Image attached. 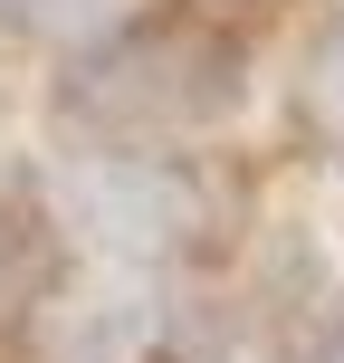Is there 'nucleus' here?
I'll return each instance as SVG.
<instances>
[{"instance_id":"2","label":"nucleus","mask_w":344,"mask_h":363,"mask_svg":"<svg viewBox=\"0 0 344 363\" xmlns=\"http://www.w3.org/2000/svg\"><path fill=\"white\" fill-rule=\"evenodd\" d=\"M29 239H38V220H29V211H19V201H10V191H0V296H10V287H19V277H29V268H38V249H29Z\"/></svg>"},{"instance_id":"1","label":"nucleus","mask_w":344,"mask_h":363,"mask_svg":"<svg viewBox=\"0 0 344 363\" xmlns=\"http://www.w3.org/2000/svg\"><path fill=\"white\" fill-rule=\"evenodd\" d=\"M220 77H230V57L201 29H125L87 57V106H106V115H201V106L230 96Z\"/></svg>"},{"instance_id":"3","label":"nucleus","mask_w":344,"mask_h":363,"mask_svg":"<svg viewBox=\"0 0 344 363\" xmlns=\"http://www.w3.org/2000/svg\"><path fill=\"white\" fill-rule=\"evenodd\" d=\"M316 106L344 125V19H335V38H326V48H316Z\"/></svg>"},{"instance_id":"4","label":"nucleus","mask_w":344,"mask_h":363,"mask_svg":"<svg viewBox=\"0 0 344 363\" xmlns=\"http://www.w3.org/2000/svg\"><path fill=\"white\" fill-rule=\"evenodd\" d=\"M29 10L48 19V29H96V19H115L125 0H29Z\"/></svg>"}]
</instances>
